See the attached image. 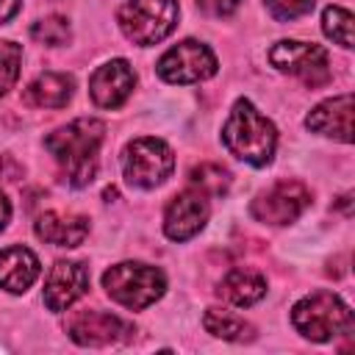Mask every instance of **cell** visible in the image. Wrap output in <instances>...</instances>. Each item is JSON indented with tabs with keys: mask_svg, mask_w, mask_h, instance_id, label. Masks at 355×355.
<instances>
[{
	"mask_svg": "<svg viewBox=\"0 0 355 355\" xmlns=\"http://www.w3.org/2000/svg\"><path fill=\"white\" fill-rule=\"evenodd\" d=\"M105 125L100 119H75L44 139V147L61 164L72 186H86L97 169V150L103 144Z\"/></svg>",
	"mask_w": 355,
	"mask_h": 355,
	"instance_id": "cell-1",
	"label": "cell"
},
{
	"mask_svg": "<svg viewBox=\"0 0 355 355\" xmlns=\"http://www.w3.org/2000/svg\"><path fill=\"white\" fill-rule=\"evenodd\" d=\"M222 141L236 158H241L252 166H263L275 155L277 130L266 116H261L255 111V105L250 100H236V105L222 128Z\"/></svg>",
	"mask_w": 355,
	"mask_h": 355,
	"instance_id": "cell-2",
	"label": "cell"
},
{
	"mask_svg": "<svg viewBox=\"0 0 355 355\" xmlns=\"http://www.w3.org/2000/svg\"><path fill=\"white\" fill-rule=\"evenodd\" d=\"M291 322L311 341H327L352 330L349 308L330 291H313L302 297L291 311Z\"/></svg>",
	"mask_w": 355,
	"mask_h": 355,
	"instance_id": "cell-3",
	"label": "cell"
},
{
	"mask_svg": "<svg viewBox=\"0 0 355 355\" xmlns=\"http://www.w3.org/2000/svg\"><path fill=\"white\" fill-rule=\"evenodd\" d=\"M103 288L114 302L133 308V311H141L164 294L166 280H164L161 269H155V266L116 263L103 275Z\"/></svg>",
	"mask_w": 355,
	"mask_h": 355,
	"instance_id": "cell-4",
	"label": "cell"
},
{
	"mask_svg": "<svg viewBox=\"0 0 355 355\" xmlns=\"http://www.w3.org/2000/svg\"><path fill=\"white\" fill-rule=\"evenodd\" d=\"M178 25L175 0H128L119 8V28L133 44H155Z\"/></svg>",
	"mask_w": 355,
	"mask_h": 355,
	"instance_id": "cell-5",
	"label": "cell"
},
{
	"mask_svg": "<svg viewBox=\"0 0 355 355\" xmlns=\"http://www.w3.org/2000/svg\"><path fill=\"white\" fill-rule=\"evenodd\" d=\"M122 169H125L128 183H133L139 189H153V186H161L172 175L175 155L161 139L144 136L125 147Z\"/></svg>",
	"mask_w": 355,
	"mask_h": 355,
	"instance_id": "cell-6",
	"label": "cell"
},
{
	"mask_svg": "<svg viewBox=\"0 0 355 355\" xmlns=\"http://www.w3.org/2000/svg\"><path fill=\"white\" fill-rule=\"evenodd\" d=\"M269 61L288 75H297L305 86H322L330 80V61L322 44L311 42H277L269 50Z\"/></svg>",
	"mask_w": 355,
	"mask_h": 355,
	"instance_id": "cell-7",
	"label": "cell"
},
{
	"mask_svg": "<svg viewBox=\"0 0 355 355\" xmlns=\"http://www.w3.org/2000/svg\"><path fill=\"white\" fill-rule=\"evenodd\" d=\"M214 72H216L214 53L202 42H194V39L175 44L158 61V75L166 83H194V80L211 78Z\"/></svg>",
	"mask_w": 355,
	"mask_h": 355,
	"instance_id": "cell-8",
	"label": "cell"
},
{
	"mask_svg": "<svg viewBox=\"0 0 355 355\" xmlns=\"http://www.w3.org/2000/svg\"><path fill=\"white\" fill-rule=\"evenodd\" d=\"M311 205V191L300 180H277L252 200V216L263 225H288Z\"/></svg>",
	"mask_w": 355,
	"mask_h": 355,
	"instance_id": "cell-9",
	"label": "cell"
},
{
	"mask_svg": "<svg viewBox=\"0 0 355 355\" xmlns=\"http://www.w3.org/2000/svg\"><path fill=\"white\" fill-rule=\"evenodd\" d=\"M67 333L80 347H105V344H119V341L130 338L133 324L114 316V313L86 308V311H78V313L69 316Z\"/></svg>",
	"mask_w": 355,
	"mask_h": 355,
	"instance_id": "cell-10",
	"label": "cell"
},
{
	"mask_svg": "<svg viewBox=\"0 0 355 355\" xmlns=\"http://www.w3.org/2000/svg\"><path fill=\"white\" fill-rule=\"evenodd\" d=\"M208 219V200L200 189H186L172 197L164 214V233L172 241L191 239Z\"/></svg>",
	"mask_w": 355,
	"mask_h": 355,
	"instance_id": "cell-11",
	"label": "cell"
},
{
	"mask_svg": "<svg viewBox=\"0 0 355 355\" xmlns=\"http://www.w3.org/2000/svg\"><path fill=\"white\" fill-rule=\"evenodd\" d=\"M89 288V272L78 261H58L44 280V305L55 313L67 311Z\"/></svg>",
	"mask_w": 355,
	"mask_h": 355,
	"instance_id": "cell-12",
	"label": "cell"
},
{
	"mask_svg": "<svg viewBox=\"0 0 355 355\" xmlns=\"http://www.w3.org/2000/svg\"><path fill=\"white\" fill-rule=\"evenodd\" d=\"M136 75L125 58H114L94 69L89 80V94L100 108H116L122 105L133 92Z\"/></svg>",
	"mask_w": 355,
	"mask_h": 355,
	"instance_id": "cell-13",
	"label": "cell"
},
{
	"mask_svg": "<svg viewBox=\"0 0 355 355\" xmlns=\"http://www.w3.org/2000/svg\"><path fill=\"white\" fill-rule=\"evenodd\" d=\"M305 125L316 133H324V136H333V139L349 144L352 141V94L344 92L338 97H330V100L319 103L308 114Z\"/></svg>",
	"mask_w": 355,
	"mask_h": 355,
	"instance_id": "cell-14",
	"label": "cell"
},
{
	"mask_svg": "<svg viewBox=\"0 0 355 355\" xmlns=\"http://www.w3.org/2000/svg\"><path fill=\"white\" fill-rule=\"evenodd\" d=\"M89 233V219L78 214L47 211L36 219V236L55 247H78Z\"/></svg>",
	"mask_w": 355,
	"mask_h": 355,
	"instance_id": "cell-15",
	"label": "cell"
},
{
	"mask_svg": "<svg viewBox=\"0 0 355 355\" xmlns=\"http://www.w3.org/2000/svg\"><path fill=\"white\" fill-rule=\"evenodd\" d=\"M39 277V258L28 247H6L0 252V288L22 294Z\"/></svg>",
	"mask_w": 355,
	"mask_h": 355,
	"instance_id": "cell-16",
	"label": "cell"
},
{
	"mask_svg": "<svg viewBox=\"0 0 355 355\" xmlns=\"http://www.w3.org/2000/svg\"><path fill=\"white\" fill-rule=\"evenodd\" d=\"M72 78L64 72H44L36 80H31V86L25 89L22 100L33 108H64L72 97Z\"/></svg>",
	"mask_w": 355,
	"mask_h": 355,
	"instance_id": "cell-17",
	"label": "cell"
},
{
	"mask_svg": "<svg viewBox=\"0 0 355 355\" xmlns=\"http://www.w3.org/2000/svg\"><path fill=\"white\" fill-rule=\"evenodd\" d=\"M263 294H266V277L261 272H252V269H233L219 283V297L230 305H239V308L258 302Z\"/></svg>",
	"mask_w": 355,
	"mask_h": 355,
	"instance_id": "cell-18",
	"label": "cell"
},
{
	"mask_svg": "<svg viewBox=\"0 0 355 355\" xmlns=\"http://www.w3.org/2000/svg\"><path fill=\"white\" fill-rule=\"evenodd\" d=\"M202 324H205L208 333H214L225 341H247L255 333L250 322H244L233 311H222V308H208L205 316H202Z\"/></svg>",
	"mask_w": 355,
	"mask_h": 355,
	"instance_id": "cell-19",
	"label": "cell"
},
{
	"mask_svg": "<svg viewBox=\"0 0 355 355\" xmlns=\"http://www.w3.org/2000/svg\"><path fill=\"white\" fill-rule=\"evenodd\" d=\"M322 31L341 47H352V14L341 6H327L322 14Z\"/></svg>",
	"mask_w": 355,
	"mask_h": 355,
	"instance_id": "cell-20",
	"label": "cell"
},
{
	"mask_svg": "<svg viewBox=\"0 0 355 355\" xmlns=\"http://www.w3.org/2000/svg\"><path fill=\"white\" fill-rule=\"evenodd\" d=\"M191 186L205 194H225L230 186V172L222 164H200L191 169Z\"/></svg>",
	"mask_w": 355,
	"mask_h": 355,
	"instance_id": "cell-21",
	"label": "cell"
},
{
	"mask_svg": "<svg viewBox=\"0 0 355 355\" xmlns=\"http://www.w3.org/2000/svg\"><path fill=\"white\" fill-rule=\"evenodd\" d=\"M19 64H22V47L14 42H0V97L8 94V89L17 83Z\"/></svg>",
	"mask_w": 355,
	"mask_h": 355,
	"instance_id": "cell-22",
	"label": "cell"
},
{
	"mask_svg": "<svg viewBox=\"0 0 355 355\" xmlns=\"http://www.w3.org/2000/svg\"><path fill=\"white\" fill-rule=\"evenodd\" d=\"M31 36L39 42V44H50V47H58L69 39V22L64 17H44L39 19L33 28H31Z\"/></svg>",
	"mask_w": 355,
	"mask_h": 355,
	"instance_id": "cell-23",
	"label": "cell"
},
{
	"mask_svg": "<svg viewBox=\"0 0 355 355\" xmlns=\"http://www.w3.org/2000/svg\"><path fill=\"white\" fill-rule=\"evenodd\" d=\"M269 11L275 19H297L313 8V0H266Z\"/></svg>",
	"mask_w": 355,
	"mask_h": 355,
	"instance_id": "cell-24",
	"label": "cell"
},
{
	"mask_svg": "<svg viewBox=\"0 0 355 355\" xmlns=\"http://www.w3.org/2000/svg\"><path fill=\"white\" fill-rule=\"evenodd\" d=\"M197 6L205 11V14H214V17H227L236 6H239V0H197Z\"/></svg>",
	"mask_w": 355,
	"mask_h": 355,
	"instance_id": "cell-25",
	"label": "cell"
},
{
	"mask_svg": "<svg viewBox=\"0 0 355 355\" xmlns=\"http://www.w3.org/2000/svg\"><path fill=\"white\" fill-rule=\"evenodd\" d=\"M19 3H22V0H0V25L8 22V19L19 11Z\"/></svg>",
	"mask_w": 355,
	"mask_h": 355,
	"instance_id": "cell-26",
	"label": "cell"
},
{
	"mask_svg": "<svg viewBox=\"0 0 355 355\" xmlns=\"http://www.w3.org/2000/svg\"><path fill=\"white\" fill-rule=\"evenodd\" d=\"M8 216H11V205H8V200H6L3 191H0V230L8 225Z\"/></svg>",
	"mask_w": 355,
	"mask_h": 355,
	"instance_id": "cell-27",
	"label": "cell"
}]
</instances>
